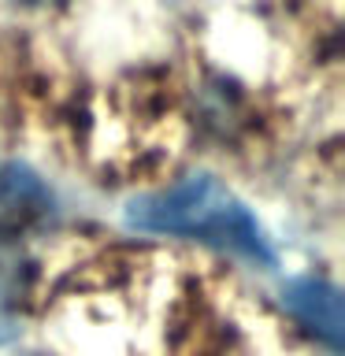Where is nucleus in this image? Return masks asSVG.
<instances>
[{
	"label": "nucleus",
	"mask_w": 345,
	"mask_h": 356,
	"mask_svg": "<svg viewBox=\"0 0 345 356\" xmlns=\"http://www.w3.org/2000/svg\"><path fill=\"white\" fill-rule=\"evenodd\" d=\"M282 305L289 308V316L300 319L308 330H316L327 345L338 349L342 345V297L338 289L316 278H297L286 286Z\"/></svg>",
	"instance_id": "obj_2"
},
{
	"label": "nucleus",
	"mask_w": 345,
	"mask_h": 356,
	"mask_svg": "<svg viewBox=\"0 0 345 356\" xmlns=\"http://www.w3.org/2000/svg\"><path fill=\"white\" fill-rule=\"evenodd\" d=\"M22 4H52V0H22Z\"/></svg>",
	"instance_id": "obj_4"
},
{
	"label": "nucleus",
	"mask_w": 345,
	"mask_h": 356,
	"mask_svg": "<svg viewBox=\"0 0 345 356\" xmlns=\"http://www.w3.org/2000/svg\"><path fill=\"white\" fill-rule=\"evenodd\" d=\"M30 293V260L22 249L0 241V345L22 330V300Z\"/></svg>",
	"instance_id": "obj_3"
},
{
	"label": "nucleus",
	"mask_w": 345,
	"mask_h": 356,
	"mask_svg": "<svg viewBox=\"0 0 345 356\" xmlns=\"http://www.w3.org/2000/svg\"><path fill=\"white\" fill-rule=\"evenodd\" d=\"M127 222L149 234H186L223 249L245 252L260 264H271L275 256L264 241V230L256 227L249 208L234 193H227L216 178H189V182L130 200Z\"/></svg>",
	"instance_id": "obj_1"
}]
</instances>
